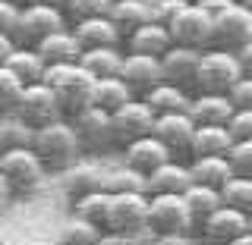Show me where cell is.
I'll list each match as a JSON object with an SVG mask.
<instances>
[{
  "instance_id": "6da1fadb",
  "label": "cell",
  "mask_w": 252,
  "mask_h": 245,
  "mask_svg": "<svg viewBox=\"0 0 252 245\" xmlns=\"http://www.w3.org/2000/svg\"><path fill=\"white\" fill-rule=\"evenodd\" d=\"M32 151L38 154V161L44 163L47 173H60L69 163H76L79 154H82V145H79V136L73 129V120L60 116L54 123L38 126L35 136H32Z\"/></svg>"
},
{
  "instance_id": "7a4b0ae2",
  "label": "cell",
  "mask_w": 252,
  "mask_h": 245,
  "mask_svg": "<svg viewBox=\"0 0 252 245\" xmlns=\"http://www.w3.org/2000/svg\"><path fill=\"white\" fill-rule=\"evenodd\" d=\"M44 85H51V91L57 94L63 116H76L82 107H89L92 94V76L76 63H54L44 69Z\"/></svg>"
},
{
  "instance_id": "3957f363",
  "label": "cell",
  "mask_w": 252,
  "mask_h": 245,
  "mask_svg": "<svg viewBox=\"0 0 252 245\" xmlns=\"http://www.w3.org/2000/svg\"><path fill=\"white\" fill-rule=\"evenodd\" d=\"M167 233H195L192 214H189L183 195H148L145 208V236H167Z\"/></svg>"
},
{
  "instance_id": "277c9868",
  "label": "cell",
  "mask_w": 252,
  "mask_h": 245,
  "mask_svg": "<svg viewBox=\"0 0 252 245\" xmlns=\"http://www.w3.org/2000/svg\"><path fill=\"white\" fill-rule=\"evenodd\" d=\"M0 173L13 189V198H29L41 189L47 170L38 161L32 148H13V151H0Z\"/></svg>"
},
{
  "instance_id": "5b68a950",
  "label": "cell",
  "mask_w": 252,
  "mask_h": 245,
  "mask_svg": "<svg viewBox=\"0 0 252 245\" xmlns=\"http://www.w3.org/2000/svg\"><path fill=\"white\" fill-rule=\"evenodd\" d=\"M240 63L233 51L224 47H208L199 54V66H195V91H220L227 94L230 85L240 79Z\"/></svg>"
},
{
  "instance_id": "8992f818",
  "label": "cell",
  "mask_w": 252,
  "mask_h": 245,
  "mask_svg": "<svg viewBox=\"0 0 252 245\" xmlns=\"http://www.w3.org/2000/svg\"><path fill=\"white\" fill-rule=\"evenodd\" d=\"M63 26H69L63 10L57 6H47V3H22L19 6V22H16L13 31V41L19 47H35L44 35L57 31Z\"/></svg>"
},
{
  "instance_id": "52a82bcc",
  "label": "cell",
  "mask_w": 252,
  "mask_h": 245,
  "mask_svg": "<svg viewBox=\"0 0 252 245\" xmlns=\"http://www.w3.org/2000/svg\"><path fill=\"white\" fill-rule=\"evenodd\" d=\"M167 28H170L173 44L195 47V51H208L211 41H215V16L202 10L199 3H186Z\"/></svg>"
},
{
  "instance_id": "ba28073f",
  "label": "cell",
  "mask_w": 252,
  "mask_h": 245,
  "mask_svg": "<svg viewBox=\"0 0 252 245\" xmlns=\"http://www.w3.org/2000/svg\"><path fill=\"white\" fill-rule=\"evenodd\" d=\"M145 208H148V192H117V195H110V211H107L104 233L145 236Z\"/></svg>"
},
{
  "instance_id": "9c48e42d",
  "label": "cell",
  "mask_w": 252,
  "mask_h": 245,
  "mask_svg": "<svg viewBox=\"0 0 252 245\" xmlns=\"http://www.w3.org/2000/svg\"><path fill=\"white\" fill-rule=\"evenodd\" d=\"M16 116H19V120H26L32 129H38V126H44V123L60 120L63 110H60L57 94L51 91V85L32 82V85H22L19 104H16Z\"/></svg>"
},
{
  "instance_id": "30bf717a",
  "label": "cell",
  "mask_w": 252,
  "mask_h": 245,
  "mask_svg": "<svg viewBox=\"0 0 252 245\" xmlns=\"http://www.w3.org/2000/svg\"><path fill=\"white\" fill-rule=\"evenodd\" d=\"M73 120V129L79 136V145H82V151H107V148H114V123H110V113L101 107H82L76 116H69Z\"/></svg>"
},
{
  "instance_id": "8fae6325",
  "label": "cell",
  "mask_w": 252,
  "mask_h": 245,
  "mask_svg": "<svg viewBox=\"0 0 252 245\" xmlns=\"http://www.w3.org/2000/svg\"><path fill=\"white\" fill-rule=\"evenodd\" d=\"M192 132H195V123L186 110H173V113H158L155 116V126H152V136L161 141L164 148L173 154V157H189V145H192Z\"/></svg>"
},
{
  "instance_id": "7c38bea8",
  "label": "cell",
  "mask_w": 252,
  "mask_h": 245,
  "mask_svg": "<svg viewBox=\"0 0 252 245\" xmlns=\"http://www.w3.org/2000/svg\"><path fill=\"white\" fill-rule=\"evenodd\" d=\"M246 41H252V13L240 0H233L227 10L215 13V41H211V47L236 51Z\"/></svg>"
},
{
  "instance_id": "4fadbf2b",
  "label": "cell",
  "mask_w": 252,
  "mask_h": 245,
  "mask_svg": "<svg viewBox=\"0 0 252 245\" xmlns=\"http://www.w3.org/2000/svg\"><path fill=\"white\" fill-rule=\"evenodd\" d=\"M110 123H114V141L123 148L126 141L142 138V136L152 132L155 113H152V107H148L142 98H129L123 107H117L114 113H110Z\"/></svg>"
},
{
  "instance_id": "5bb4252c",
  "label": "cell",
  "mask_w": 252,
  "mask_h": 245,
  "mask_svg": "<svg viewBox=\"0 0 252 245\" xmlns=\"http://www.w3.org/2000/svg\"><path fill=\"white\" fill-rule=\"evenodd\" d=\"M246 230H249V214H243V211H236V208H227V204L215 208L199 226H195L199 239L211 242V245H227L230 239H236V236L246 233Z\"/></svg>"
},
{
  "instance_id": "9a60e30c",
  "label": "cell",
  "mask_w": 252,
  "mask_h": 245,
  "mask_svg": "<svg viewBox=\"0 0 252 245\" xmlns=\"http://www.w3.org/2000/svg\"><path fill=\"white\" fill-rule=\"evenodd\" d=\"M126 82V88L132 91V98H142L145 91H152L158 82H161V57H148V54H129L123 51V63L120 73H117Z\"/></svg>"
},
{
  "instance_id": "2e32d148",
  "label": "cell",
  "mask_w": 252,
  "mask_h": 245,
  "mask_svg": "<svg viewBox=\"0 0 252 245\" xmlns=\"http://www.w3.org/2000/svg\"><path fill=\"white\" fill-rule=\"evenodd\" d=\"M199 54L195 47H183V44H170L161 54V76L164 82H173L186 91H195V66H199Z\"/></svg>"
},
{
  "instance_id": "e0dca14e",
  "label": "cell",
  "mask_w": 252,
  "mask_h": 245,
  "mask_svg": "<svg viewBox=\"0 0 252 245\" xmlns=\"http://www.w3.org/2000/svg\"><path fill=\"white\" fill-rule=\"evenodd\" d=\"M186 113L195 126H227V120L233 116V104L220 91H192Z\"/></svg>"
},
{
  "instance_id": "ac0fdd59",
  "label": "cell",
  "mask_w": 252,
  "mask_h": 245,
  "mask_svg": "<svg viewBox=\"0 0 252 245\" xmlns=\"http://www.w3.org/2000/svg\"><path fill=\"white\" fill-rule=\"evenodd\" d=\"M192 183V173H189V161H180V157H167L161 167H155L145 176V189L148 195H183V189Z\"/></svg>"
},
{
  "instance_id": "d6986e66",
  "label": "cell",
  "mask_w": 252,
  "mask_h": 245,
  "mask_svg": "<svg viewBox=\"0 0 252 245\" xmlns=\"http://www.w3.org/2000/svg\"><path fill=\"white\" fill-rule=\"evenodd\" d=\"M167 157H173V154L152 136V132L123 145V163H126V167H132V170H139V173H145V176H148L155 167H161Z\"/></svg>"
},
{
  "instance_id": "ffe728a7",
  "label": "cell",
  "mask_w": 252,
  "mask_h": 245,
  "mask_svg": "<svg viewBox=\"0 0 252 245\" xmlns=\"http://www.w3.org/2000/svg\"><path fill=\"white\" fill-rule=\"evenodd\" d=\"M79 47H107V44H123V35L117 31L114 19L110 16H92V19H79V22H69Z\"/></svg>"
},
{
  "instance_id": "44dd1931",
  "label": "cell",
  "mask_w": 252,
  "mask_h": 245,
  "mask_svg": "<svg viewBox=\"0 0 252 245\" xmlns=\"http://www.w3.org/2000/svg\"><path fill=\"white\" fill-rule=\"evenodd\" d=\"M123 41H126V51H129V54H148V57H161V54L173 44V38H170V28H167V26L148 19L145 26L132 28L129 35L123 38Z\"/></svg>"
},
{
  "instance_id": "7402d4cb",
  "label": "cell",
  "mask_w": 252,
  "mask_h": 245,
  "mask_svg": "<svg viewBox=\"0 0 252 245\" xmlns=\"http://www.w3.org/2000/svg\"><path fill=\"white\" fill-rule=\"evenodd\" d=\"M35 51L41 54V60L47 66H54V63H76L79 54H82V47H79L73 28L63 26L57 31H51V35H44L41 41L35 44Z\"/></svg>"
},
{
  "instance_id": "603a6c76",
  "label": "cell",
  "mask_w": 252,
  "mask_h": 245,
  "mask_svg": "<svg viewBox=\"0 0 252 245\" xmlns=\"http://www.w3.org/2000/svg\"><path fill=\"white\" fill-rule=\"evenodd\" d=\"M123 63V47L120 44H107V47H85L79 54V66L85 69L92 79H107L120 73Z\"/></svg>"
},
{
  "instance_id": "cb8c5ba5",
  "label": "cell",
  "mask_w": 252,
  "mask_h": 245,
  "mask_svg": "<svg viewBox=\"0 0 252 245\" xmlns=\"http://www.w3.org/2000/svg\"><path fill=\"white\" fill-rule=\"evenodd\" d=\"M101 179H104V173L94 167V163H82V161H76L66 170H60V189L69 201L85 195V192H92V189H101Z\"/></svg>"
},
{
  "instance_id": "d4e9b609",
  "label": "cell",
  "mask_w": 252,
  "mask_h": 245,
  "mask_svg": "<svg viewBox=\"0 0 252 245\" xmlns=\"http://www.w3.org/2000/svg\"><path fill=\"white\" fill-rule=\"evenodd\" d=\"M3 66L10 69L22 85H32V82H41V79H44L47 63L41 60V54H38L35 47H19V44H16L10 51V57L3 60Z\"/></svg>"
},
{
  "instance_id": "484cf974",
  "label": "cell",
  "mask_w": 252,
  "mask_h": 245,
  "mask_svg": "<svg viewBox=\"0 0 252 245\" xmlns=\"http://www.w3.org/2000/svg\"><path fill=\"white\" fill-rule=\"evenodd\" d=\"M132 98V91L126 88V82L120 76H107V79H92V94H89V104L101 107L107 113H114L117 107H123L126 101Z\"/></svg>"
},
{
  "instance_id": "4316f807",
  "label": "cell",
  "mask_w": 252,
  "mask_h": 245,
  "mask_svg": "<svg viewBox=\"0 0 252 245\" xmlns=\"http://www.w3.org/2000/svg\"><path fill=\"white\" fill-rule=\"evenodd\" d=\"M189 98H192V91H186V88H180V85H173V82H158L152 91H145L142 94V101H145L148 107H152V113H173V110H186L189 107Z\"/></svg>"
},
{
  "instance_id": "83f0119b",
  "label": "cell",
  "mask_w": 252,
  "mask_h": 245,
  "mask_svg": "<svg viewBox=\"0 0 252 245\" xmlns=\"http://www.w3.org/2000/svg\"><path fill=\"white\" fill-rule=\"evenodd\" d=\"M107 16L114 19L117 31L126 38L132 28L145 26V22L152 19V0H114Z\"/></svg>"
},
{
  "instance_id": "f1b7e54d",
  "label": "cell",
  "mask_w": 252,
  "mask_h": 245,
  "mask_svg": "<svg viewBox=\"0 0 252 245\" xmlns=\"http://www.w3.org/2000/svg\"><path fill=\"white\" fill-rule=\"evenodd\" d=\"M189 173H192V183H205L220 189L227 179L233 176L230 163L224 154H202V157H189Z\"/></svg>"
},
{
  "instance_id": "f546056e",
  "label": "cell",
  "mask_w": 252,
  "mask_h": 245,
  "mask_svg": "<svg viewBox=\"0 0 252 245\" xmlns=\"http://www.w3.org/2000/svg\"><path fill=\"white\" fill-rule=\"evenodd\" d=\"M233 145V136L227 126H195L192 145H189V157L202 154H227V148Z\"/></svg>"
},
{
  "instance_id": "4dcf8cb0",
  "label": "cell",
  "mask_w": 252,
  "mask_h": 245,
  "mask_svg": "<svg viewBox=\"0 0 252 245\" xmlns=\"http://www.w3.org/2000/svg\"><path fill=\"white\" fill-rule=\"evenodd\" d=\"M107 211H110V192L104 186L92 189V192L79 195V198H73V214L82 217V220H89V223H94L98 230L107 226Z\"/></svg>"
},
{
  "instance_id": "1f68e13d",
  "label": "cell",
  "mask_w": 252,
  "mask_h": 245,
  "mask_svg": "<svg viewBox=\"0 0 252 245\" xmlns=\"http://www.w3.org/2000/svg\"><path fill=\"white\" fill-rule=\"evenodd\" d=\"M183 201H186L189 214H192V223L199 226L211 211L220 208V192L215 186H205V183H189L183 189Z\"/></svg>"
},
{
  "instance_id": "d6a6232c",
  "label": "cell",
  "mask_w": 252,
  "mask_h": 245,
  "mask_svg": "<svg viewBox=\"0 0 252 245\" xmlns=\"http://www.w3.org/2000/svg\"><path fill=\"white\" fill-rule=\"evenodd\" d=\"M32 136L35 129L19 120L16 113L0 116V151H13V148H32Z\"/></svg>"
},
{
  "instance_id": "836d02e7",
  "label": "cell",
  "mask_w": 252,
  "mask_h": 245,
  "mask_svg": "<svg viewBox=\"0 0 252 245\" xmlns=\"http://www.w3.org/2000/svg\"><path fill=\"white\" fill-rule=\"evenodd\" d=\"M218 192H220V204L252 214V176H230Z\"/></svg>"
},
{
  "instance_id": "e575fe53",
  "label": "cell",
  "mask_w": 252,
  "mask_h": 245,
  "mask_svg": "<svg viewBox=\"0 0 252 245\" xmlns=\"http://www.w3.org/2000/svg\"><path fill=\"white\" fill-rule=\"evenodd\" d=\"M101 233H104V230H98L94 223H89V220H82V217L73 214L66 223L60 226L57 242H60V245H98Z\"/></svg>"
},
{
  "instance_id": "d590c367",
  "label": "cell",
  "mask_w": 252,
  "mask_h": 245,
  "mask_svg": "<svg viewBox=\"0 0 252 245\" xmlns=\"http://www.w3.org/2000/svg\"><path fill=\"white\" fill-rule=\"evenodd\" d=\"M101 186H104L110 195H117V192H148L145 189V173L126 167V163L117 167V170H110V173H104Z\"/></svg>"
},
{
  "instance_id": "8d00e7d4",
  "label": "cell",
  "mask_w": 252,
  "mask_h": 245,
  "mask_svg": "<svg viewBox=\"0 0 252 245\" xmlns=\"http://www.w3.org/2000/svg\"><path fill=\"white\" fill-rule=\"evenodd\" d=\"M114 0H66L63 16L66 22H79V19H92V16H107Z\"/></svg>"
},
{
  "instance_id": "74e56055",
  "label": "cell",
  "mask_w": 252,
  "mask_h": 245,
  "mask_svg": "<svg viewBox=\"0 0 252 245\" xmlns=\"http://www.w3.org/2000/svg\"><path fill=\"white\" fill-rule=\"evenodd\" d=\"M224 157L230 163L233 176H252V138H233Z\"/></svg>"
},
{
  "instance_id": "f35d334b",
  "label": "cell",
  "mask_w": 252,
  "mask_h": 245,
  "mask_svg": "<svg viewBox=\"0 0 252 245\" xmlns=\"http://www.w3.org/2000/svg\"><path fill=\"white\" fill-rule=\"evenodd\" d=\"M19 94H22V82H19V79H16L6 66H0V116L16 113Z\"/></svg>"
},
{
  "instance_id": "ab89813d",
  "label": "cell",
  "mask_w": 252,
  "mask_h": 245,
  "mask_svg": "<svg viewBox=\"0 0 252 245\" xmlns=\"http://www.w3.org/2000/svg\"><path fill=\"white\" fill-rule=\"evenodd\" d=\"M227 129L233 138H252V107L233 110V116L227 120Z\"/></svg>"
},
{
  "instance_id": "60d3db41",
  "label": "cell",
  "mask_w": 252,
  "mask_h": 245,
  "mask_svg": "<svg viewBox=\"0 0 252 245\" xmlns=\"http://www.w3.org/2000/svg\"><path fill=\"white\" fill-rule=\"evenodd\" d=\"M227 98H230L233 110L252 107V76H240V79H236V82L230 85V91H227Z\"/></svg>"
},
{
  "instance_id": "b9f144b4",
  "label": "cell",
  "mask_w": 252,
  "mask_h": 245,
  "mask_svg": "<svg viewBox=\"0 0 252 245\" xmlns=\"http://www.w3.org/2000/svg\"><path fill=\"white\" fill-rule=\"evenodd\" d=\"M183 6H186L183 0H152V19L161 22V26H170Z\"/></svg>"
},
{
  "instance_id": "7bdbcfd3",
  "label": "cell",
  "mask_w": 252,
  "mask_h": 245,
  "mask_svg": "<svg viewBox=\"0 0 252 245\" xmlns=\"http://www.w3.org/2000/svg\"><path fill=\"white\" fill-rule=\"evenodd\" d=\"M16 22H19V3H13V0H0V31H6V35L13 38Z\"/></svg>"
},
{
  "instance_id": "ee69618b",
  "label": "cell",
  "mask_w": 252,
  "mask_h": 245,
  "mask_svg": "<svg viewBox=\"0 0 252 245\" xmlns=\"http://www.w3.org/2000/svg\"><path fill=\"white\" fill-rule=\"evenodd\" d=\"M145 245H195L189 233H167V236H145Z\"/></svg>"
},
{
  "instance_id": "f6af8a7d",
  "label": "cell",
  "mask_w": 252,
  "mask_h": 245,
  "mask_svg": "<svg viewBox=\"0 0 252 245\" xmlns=\"http://www.w3.org/2000/svg\"><path fill=\"white\" fill-rule=\"evenodd\" d=\"M98 245H145V236H123V233H101Z\"/></svg>"
},
{
  "instance_id": "bcb514c9",
  "label": "cell",
  "mask_w": 252,
  "mask_h": 245,
  "mask_svg": "<svg viewBox=\"0 0 252 245\" xmlns=\"http://www.w3.org/2000/svg\"><path fill=\"white\" fill-rule=\"evenodd\" d=\"M233 57H236V63H240V73H243V76H252V41L240 44V47L233 51Z\"/></svg>"
},
{
  "instance_id": "7dc6e473",
  "label": "cell",
  "mask_w": 252,
  "mask_h": 245,
  "mask_svg": "<svg viewBox=\"0 0 252 245\" xmlns=\"http://www.w3.org/2000/svg\"><path fill=\"white\" fill-rule=\"evenodd\" d=\"M230 3H233V0H199V6H202V10H208L211 16L220 13V10H227Z\"/></svg>"
},
{
  "instance_id": "c3c4849f",
  "label": "cell",
  "mask_w": 252,
  "mask_h": 245,
  "mask_svg": "<svg viewBox=\"0 0 252 245\" xmlns=\"http://www.w3.org/2000/svg\"><path fill=\"white\" fill-rule=\"evenodd\" d=\"M13 47H16V41H13L10 35H6V31H0V66H3V60H6V57H10Z\"/></svg>"
},
{
  "instance_id": "681fc988",
  "label": "cell",
  "mask_w": 252,
  "mask_h": 245,
  "mask_svg": "<svg viewBox=\"0 0 252 245\" xmlns=\"http://www.w3.org/2000/svg\"><path fill=\"white\" fill-rule=\"evenodd\" d=\"M10 201H13V189H10V183H6V176L0 173V211H3Z\"/></svg>"
},
{
  "instance_id": "f907efd6",
  "label": "cell",
  "mask_w": 252,
  "mask_h": 245,
  "mask_svg": "<svg viewBox=\"0 0 252 245\" xmlns=\"http://www.w3.org/2000/svg\"><path fill=\"white\" fill-rule=\"evenodd\" d=\"M227 245H252V230H246V233H240L236 239H230Z\"/></svg>"
},
{
  "instance_id": "816d5d0a",
  "label": "cell",
  "mask_w": 252,
  "mask_h": 245,
  "mask_svg": "<svg viewBox=\"0 0 252 245\" xmlns=\"http://www.w3.org/2000/svg\"><path fill=\"white\" fill-rule=\"evenodd\" d=\"M26 3H47V6H57V10H63V6H66V0H26Z\"/></svg>"
},
{
  "instance_id": "f5cc1de1",
  "label": "cell",
  "mask_w": 252,
  "mask_h": 245,
  "mask_svg": "<svg viewBox=\"0 0 252 245\" xmlns=\"http://www.w3.org/2000/svg\"><path fill=\"white\" fill-rule=\"evenodd\" d=\"M26 245H60L57 239H54V242H47V239H35V242H26Z\"/></svg>"
},
{
  "instance_id": "db71d44e",
  "label": "cell",
  "mask_w": 252,
  "mask_h": 245,
  "mask_svg": "<svg viewBox=\"0 0 252 245\" xmlns=\"http://www.w3.org/2000/svg\"><path fill=\"white\" fill-rule=\"evenodd\" d=\"M240 3H243V6H246V10L252 13V0H240Z\"/></svg>"
},
{
  "instance_id": "11a10c76",
  "label": "cell",
  "mask_w": 252,
  "mask_h": 245,
  "mask_svg": "<svg viewBox=\"0 0 252 245\" xmlns=\"http://www.w3.org/2000/svg\"><path fill=\"white\" fill-rule=\"evenodd\" d=\"M0 245H6V239H3V230H0Z\"/></svg>"
},
{
  "instance_id": "9f6ffc18",
  "label": "cell",
  "mask_w": 252,
  "mask_h": 245,
  "mask_svg": "<svg viewBox=\"0 0 252 245\" xmlns=\"http://www.w3.org/2000/svg\"><path fill=\"white\" fill-rule=\"evenodd\" d=\"M183 3H199V0H183Z\"/></svg>"
},
{
  "instance_id": "6f0895ef",
  "label": "cell",
  "mask_w": 252,
  "mask_h": 245,
  "mask_svg": "<svg viewBox=\"0 0 252 245\" xmlns=\"http://www.w3.org/2000/svg\"><path fill=\"white\" fill-rule=\"evenodd\" d=\"M13 3H19V6H22V3H26V0H13Z\"/></svg>"
},
{
  "instance_id": "680465c9",
  "label": "cell",
  "mask_w": 252,
  "mask_h": 245,
  "mask_svg": "<svg viewBox=\"0 0 252 245\" xmlns=\"http://www.w3.org/2000/svg\"><path fill=\"white\" fill-rule=\"evenodd\" d=\"M195 245H211V242H195Z\"/></svg>"
},
{
  "instance_id": "91938a15",
  "label": "cell",
  "mask_w": 252,
  "mask_h": 245,
  "mask_svg": "<svg viewBox=\"0 0 252 245\" xmlns=\"http://www.w3.org/2000/svg\"><path fill=\"white\" fill-rule=\"evenodd\" d=\"M249 230H252V214H249Z\"/></svg>"
}]
</instances>
